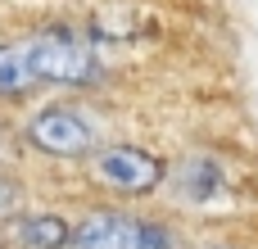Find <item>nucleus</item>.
I'll use <instances>...</instances> for the list:
<instances>
[{
    "mask_svg": "<svg viewBox=\"0 0 258 249\" xmlns=\"http://www.w3.org/2000/svg\"><path fill=\"white\" fill-rule=\"evenodd\" d=\"M73 249H177V236L159 222L127 218V213H91L73 236Z\"/></svg>",
    "mask_w": 258,
    "mask_h": 249,
    "instance_id": "nucleus-2",
    "label": "nucleus"
},
{
    "mask_svg": "<svg viewBox=\"0 0 258 249\" xmlns=\"http://www.w3.org/2000/svg\"><path fill=\"white\" fill-rule=\"evenodd\" d=\"M14 204H18V186L14 181H0V213H9Z\"/></svg>",
    "mask_w": 258,
    "mask_h": 249,
    "instance_id": "nucleus-7",
    "label": "nucleus"
},
{
    "mask_svg": "<svg viewBox=\"0 0 258 249\" xmlns=\"http://www.w3.org/2000/svg\"><path fill=\"white\" fill-rule=\"evenodd\" d=\"M23 136H27L32 150L54 154V159H82V154L95 150V127L82 113H73V109H41V113H32Z\"/></svg>",
    "mask_w": 258,
    "mask_h": 249,
    "instance_id": "nucleus-3",
    "label": "nucleus"
},
{
    "mask_svg": "<svg viewBox=\"0 0 258 249\" xmlns=\"http://www.w3.org/2000/svg\"><path fill=\"white\" fill-rule=\"evenodd\" d=\"M91 177L122 195H145L163 181V163L141 145H109L91 159Z\"/></svg>",
    "mask_w": 258,
    "mask_h": 249,
    "instance_id": "nucleus-4",
    "label": "nucleus"
},
{
    "mask_svg": "<svg viewBox=\"0 0 258 249\" xmlns=\"http://www.w3.org/2000/svg\"><path fill=\"white\" fill-rule=\"evenodd\" d=\"M68 222L63 218H50V213H27L18 222V240L23 249H63L68 245Z\"/></svg>",
    "mask_w": 258,
    "mask_h": 249,
    "instance_id": "nucleus-5",
    "label": "nucleus"
},
{
    "mask_svg": "<svg viewBox=\"0 0 258 249\" xmlns=\"http://www.w3.org/2000/svg\"><path fill=\"white\" fill-rule=\"evenodd\" d=\"M23 45V59L32 68V82H54V86H91L100 82L104 64L95 54V45L73 32V27H50L41 36H27L18 41Z\"/></svg>",
    "mask_w": 258,
    "mask_h": 249,
    "instance_id": "nucleus-1",
    "label": "nucleus"
},
{
    "mask_svg": "<svg viewBox=\"0 0 258 249\" xmlns=\"http://www.w3.org/2000/svg\"><path fill=\"white\" fill-rule=\"evenodd\" d=\"M36 82H32V68L23 59V45L18 41L14 45H0V95H23Z\"/></svg>",
    "mask_w": 258,
    "mask_h": 249,
    "instance_id": "nucleus-6",
    "label": "nucleus"
}]
</instances>
